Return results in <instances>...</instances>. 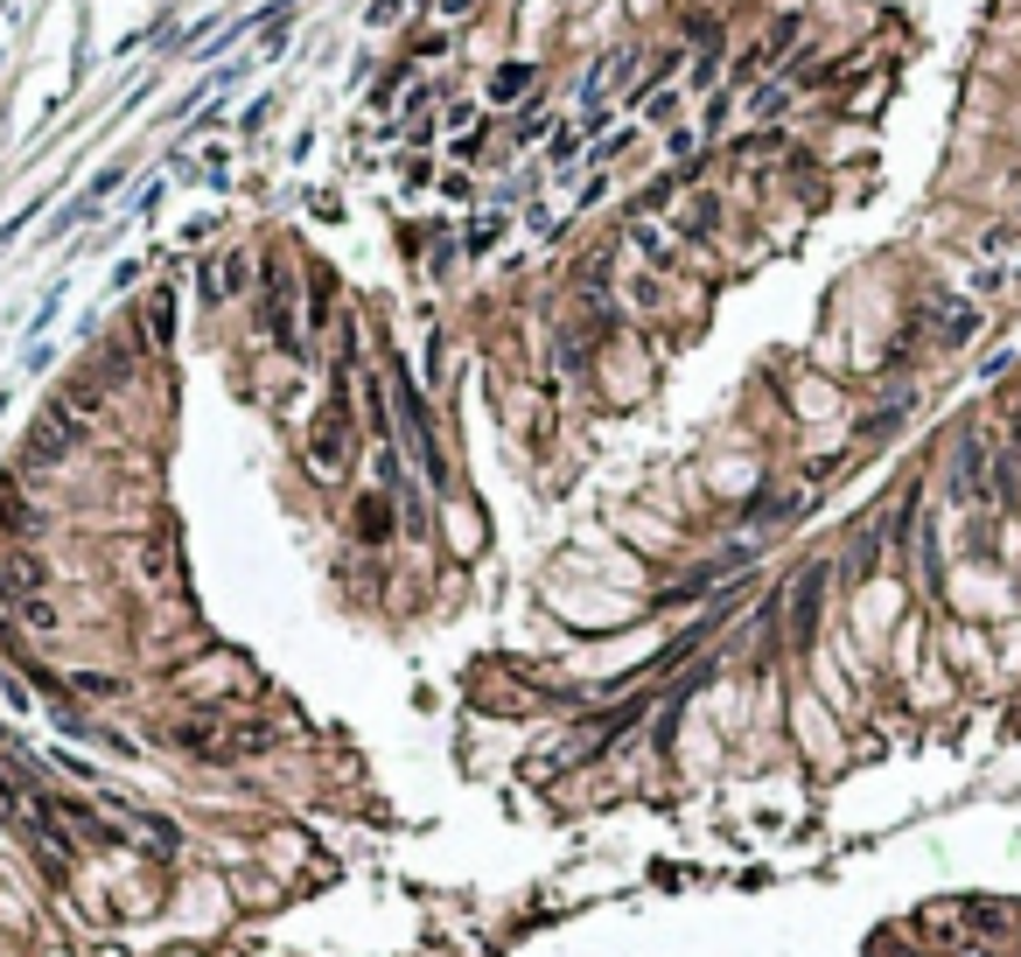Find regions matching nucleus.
Listing matches in <instances>:
<instances>
[{"label":"nucleus","mask_w":1021,"mask_h":957,"mask_svg":"<svg viewBox=\"0 0 1021 957\" xmlns=\"http://www.w3.org/2000/svg\"><path fill=\"white\" fill-rule=\"evenodd\" d=\"M350 454H357V413L344 406V392H329V406L315 413V427H308V469L315 475H344Z\"/></svg>","instance_id":"nucleus-1"},{"label":"nucleus","mask_w":1021,"mask_h":957,"mask_svg":"<svg viewBox=\"0 0 1021 957\" xmlns=\"http://www.w3.org/2000/svg\"><path fill=\"white\" fill-rule=\"evenodd\" d=\"M259 329H267L288 357H301V350H294V273H288L280 259L267 266V301H259Z\"/></svg>","instance_id":"nucleus-2"},{"label":"nucleus","mask_w":1021,"mask_h":957,"mask_svg":"<svg viewBox=\"0 0 1021 957\" xmlns=\"http://www.w3.org/2000/svg\"><path fill=\"white\" fill-rule=\"evenodd\" d=\"M400 427H406V440H413V454H420V475L427 483H448V462H441V440H434V427H427V406H420V392L400 378Z\"/></svg>","instance_id":"nucleus-3"},{"label":"nucleus","mask_w":1021,"mask_h":957,"mask_svg":"<svg viewBox=\"0 0 1021 957\" xmlns=\"http://www.w3.org/2000/svg\"><path fill=\"white\" fill-rule=\"evenodd\" d=\"M43 587H49V566L35 560V552H22V545H14V552H0V601H8V608L35 601Z\"/></svg>","instance_id":"nucleus-4"},{"label":"nucleus","mask_w":1021,"mask_h":957,"mask_svg":"<svg viewBox=\"0 0 1021 957\" xmlns=\"http://www.w3.org/2000/svg\"><path fill=\"white\" fill-rule=\"evenodd\" d=\"M78 440H85V419L70 413L64 398L35 413V454H49V462H56V454H70V448H78Z\"/></svg>","instance_id":"nucleus-5"},{"label":"nucleus","mask_w":1021,"mask_h":957,"mask_svg":"<svg viewBox=\"0 0 1021 957\" xmlns=\"http://www.w3.org/2000/svg\"><path fill=\"white\" fill-rule=\"evenodd\" d=\"M819 595H826V566H811L798 587H790V643H811L819 629Z\"/></svg>","instance_id":"nucleus-6"},{"label":"nucleus","mask_w":1021,"mask_h":957,"mask_svg":"<svg viewBox=\"0 0 1021 957\" xmlns=\"http://www.w3.org/2000/svg\"><path fill=\"white\" fill-rule=\"evenodd\" d=\"M350 518H357V539L364 545H385L392 539V489H364Z\"/></svg>","instance_id":"nucleus-7"},{"label":"nucleus","mask_w":1021,"mask_h":957,"mask_svg":"<svg viewBox=\"0 0 1021 957\" xmlns=\"http://www.w3.org/2000/svg\"><path fill=\"white\" fill-rule=\"evenodd\" d=\"M364 434L378 448L392 440V406H385V385H378V378H364Z\"/></svg>","instance_id":"nucleus-8"},{"label":"nucleus","mask_w":1021,"mask_h":957,"mask_svg":"<svg viewBox=\"0 0 1021 957\" xmlns=\"http://www.w3.org/2000/svg\"><path fill=\"white\" fill-rule=\"evenodd\" d=\"M141 315H147V336H155V342L176 336V294H168V286H155V294H147Z\"/></svg>","instance_id":"nucleus-9"},{"label":"nucleus","mask_w":1021,"mask_h":957,"mask_svg":"<svg viewBox=\"0 0 1021 957\" xmlns=\"http://www.w3.org/2000/svg\"><path fill=\"white\" fill-rule=\"evenodd\" d=\"M525 85H532V64H504L497 78H490V99L510 105V99H525Z\"/></svg>","instance_id":"nucleus-10"},{"label":"nucleus","mask_w":1021,"mask_h":957,"mask_svg":"<svg viewBox=\"0 0 1021 957\" xmlns=\"http://www.w3.org/2000/svg\"><path fill=\"white\" fill-rule=\"evenodd\" d=\"M805 35V14H784V22H770V35H763V64H777V56L790 49Z\"/></svg>","instance_id":"nucleus-11"},{"label":"nucleus","mask_w":1021,"mask_h":957,"mask_svg":"<svg viewBox=\"0 0 1021 957\" xmlns=\"http://www.w3.org/2000/svg\"><path fill=\"white\" fill-rule=\"evenodd\" d=\"M14 616H22L29 629H56V608H49L43 595H35V601H22V608H14Z\"/></svg>","instance_id":"nucleus-12"},{"label":"nucleus","mask_w":1021,"mask_h":957,"mask_svg":"<svg viewBox=\"0 0 1021 957\" xmlns=\"http://www.w3.org/2000/svg\"><path fill=\"white\" fill-rule=\"evenodd\" d=\"M400 14H406V0H371V8H364V22H371V29H392Z\"/></svg>","instance_id":"nucleus-13"},{"label":"nucleus","mask_w":1021,"mask_h":957,"mask_svg":"<svg viewBox=\"0 0 1021 957\" xmlns=\"http://www.w3.org/2000/svg\"><path fill=\"white\" fill-rule=\"evenodd\" d=\"M308 322H315V329H329V280L323 273H315V294H308Z\"/></svg>","instance_id":"nucleus-14"},{"label":"nucleus","mask_w":1021,"mask_h":957,"mask_svg":"<svg viewBox=\"0 0 1021 957\" xmlns=\"http://www.w3.org/2000/svg\"><path fill=\"white\" fill-rule=\"evenodd\" d=\"M78 693H91V699H112V693H126V685H120V678H105V672H85V678H78Z\"/></svg>","instance_id":"nucleus-15"},{"label":"nucleus","mask_w":1021,"mask_h":957,"mask_svg":"<svg viewBox=\"0 0 1021 957\" xmlns=\"http://www.w3.org/2000/svg\"><path fill=\"white\" fill-rule=\"evenodd\" d=\"M784 99H790L784 85H763V91H755V105H749V112H784Z\"/></svg>","instance_id":"nucleus-16"},{"label":"nucleus","mask_w":1021,"mask_h":957,"mask_svg":"<svg viewBox=\"0 0 1021 957\" xmlns=\"http://www.w3.org/2000/svg\"><path fill=\"white\" fill-rule=\"evenodd\" d=\"M483 0H434V14H441V22H462V14H476Z\"/></svg>","instance_id":"nucleus-17"},{"label":"nucleus","mask_w":1021,"mask_h":957,"mask_svg":"<svg viewBox=\"0 0 1021 957\" xmlns=\"http://www.w3.org/2000/svg\"><path fill=\"white\" fill-rule=\"evenodd\" d=\"M245 280H253V273H245V259L232 252V259H224V294H238V286H245Z\"/></svg>","instance_id":"nucleus-18"}]
</instances>
